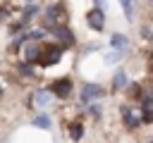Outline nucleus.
Masks as SVG:
<instances>
[{"label":"nucleus","instance_id":"f257e3e1","mask_svg":"<svg viewBox=\"0 0 153 143\" xmlns=\"http://www.w3.org/2000/svg\"><path fill=\"white\" fill-rule=\"evenodd\" d=\"M60 57H62V48L60 45H45L43 50H41V64H45V67H50V64H55V62H60Z\"/></svg>","mask_w":153,"mask_h":143},{"label":"nucleus","instance_id":"f03ea898","mask_svg":"<svg viewBox=\"0 0 153 143\" xmlns=\"http://www.w3.org/2000/svg\"><path fill=\"white\" fill-rule=\"evenodd\" d=\"M48 29L57 36V41H62L65 45H72L74 43V36H72V31L65 26V24H55V21H48Z\"/></svg>","mask_w":153,"mask_h":143},{"label":"nucleus","instance_id":"7ed1b4c3","mask_svg":"<svg viewBox=\"0 0 153 143\" xmlns=\"http://www.w3.org/2000/svg\"><path fill=\"white\" fill-rule=\"evenodd\" d=\"M53 93H55L57 98H67V95L72 93V81H69V79H57V81L53 83Z\"/></svg>","mask_w":153,"mask_h":143},{"label":"nucleus","instance_id":"20e7f679","mask_svg":"<svg viewBox=\"0 0 153 143\" xmlns=\"http://www.w3.org/2000/svg\"><path fill=\"white\" fill-rule=\"evenodd\" d=\"M100 86L98 83H88V86H84V91H81V102H91V100H96V98H100Z\"/></svg>","mask_w":153,"mask_h":143},{"label":"nucleus","instance_id":"39448f33","mask_svg":"<svg viewBox=\"0 0 153 143\" xmlns=\"http://www.w3.org/2000/svg\"><path fill=\"white\" fill-rule=\"evenodd\" d=\"M88 26L96 29V31L103 29V12H100V10H91V12H88Z\"/></svg>","mask_w":153,"mask_h":143},{"label":"nucleus","instance_id":"423d86ee","mask_svg":"<svg viewBox=\"0 0 153 143\" xmlns=\"http://www.w3.org/2000/svg\"><path fill=\"white\" fill-rule=\"evenodd\" d=\"M110 45H112V48H117V50H124V48H127V36H122V33H112Z\"/></svg>","mask_w":153,"mask_h":143},{"label":"nucleus","instance_id":"0eeeda50","mask_svg":"<svg viewBox=\"0 0 153 143\" xmlns=\"http://www.w3.org/2000/svg\"><path fill=\"white\" fill-rule=\"evenodd\" d=\"M38 57H41V48H38V43H31L26 48V62H36Z\"/></svg>","mask_w":153,"mask_h":143},{"label":"nucleus","instance_id":"6e6552de","mask_svg":"<svg viewBox=\"0 0 153 143\" xmlns=\"http://www.w3.org/2000/svg\"><path fill=\"white\" fill-rule=\"evenodd\" d=\"M124 83H127V74L120 69V72L115 74V79H112V88H115V91H120V88H124Z\"/></svg>","mask_w":153,"mask_h":143},{"label":"nucleus","instance_id":"1a4fd4ad","mask_svg":"<svg viewBox=\"0 0 153 143\" xmlns=\"http://www.w3.org/2000/svg\"><path fill=\"white\" fill-rule=\"evenodd\" d=\"M120 2H122V10H124V17L131 19V14H134V0H120Z\"/></svg>","mask_w":153,"mask_h":143},{"label":"nucleus","instance_id":"9d476101","mask_svg":"<svg viewBox=\"0 0 153 143\" xmlns=\"http://www.w3.org/2000/svg\"><path fill=\"white\" fill-rule=\"evenodd\" d=\"M33 126H41V129H50V117H45V114L36 117V119H33Z\"/></svg>","mask_w":153,"mask_h":143},{"label":"nucleus","instance_id":"9b49d317","mask_svg":"<svg viewBox=\"0 0 153 143\" xmlns=\"http://www.w3.org/2000/svg\"><path fill=\"white\" fill-rule=\"evenodd\" d=\"M69 133H72L74 141H79V138L84 136V126H81V124H72V126H69Z\"/></svg>","mask_w":153,"mask_h":143},{"label":"nucleus","instance_id":"f8f14e48","mask_svg":"<svg viewBox=\"0 0 153 143\" xmlns=\"http://www.w3.org/2000/svg\"><path fill=\"white\" fill-rule=\"evenodd\" d=\"M141 100H143V110H153V91H146Z\"/></svg>","mask_w":153,"mask_h":143},{"label":"nucleus","instance_id":"ddd939ff","mask_svg":"<svg viewBox=\"0 0 153 143\" xmlns=\"http://www.w3.org/2000/svg\"><path fill=\"white\" fill-rule=\"evenodd\" d=\"M36 102H38V105H48V102H50V93H48V91H38V93H36Z\"/></svg>","mask_w":153,"mask_h":143},{"label":"nucleus","instance_id":"4468645a","mask_svg":"<svg viewBox=\"0 0 153 143\" xmlns=\"http://www.w3.org/2000/svg\"><path fill=\"white\" fill-rule=\"evenodd\" d=\"M36 12H38V7H36V5H29V7L24 10V21H22V24H26V21H29V19H31Z\"/></svg>","mask_w":153,"mask_h":143},{"label":"nucleus","instance_id":"2eb2a0df","mask_svg":"<svg viewBox=\"0 0 153 143\" xmlns=\"http://www.w3.org/2000/svg\"><path fill=\"white\" fill-rule=\"evenodd\" d=\"M62 14V7L60 5H53L50 10H48V17H50V21H53V17H60Z\"/></svg>","mask_w":153,"mask_h":143},{"label":"nucleus","instance_id":"dca6fc26","mask_svg":"<svg viewBox=\"0 0 153 143\" xmlns=\"http://www.w3.org/2000/svg\"><path fill=\"white\" fill-rule=\"evenodd\" d=\"M122 114H124V119H127V126H136V119H134V117H131V112H129V110H127V107H124V110H122Z\"/></svg>","mask_w":153,"mask_h":143},{"label":"nucleus","instance_id":"f3484780","mask_svg":"<svg viewBox=\"0 0 153 143\" xmlns=\"http://www.w3.org/2000/svg\"><path fill=\"white\" fill-rule=\"evenodd\" d=\"M43 36H45V31H33V33H31L29 38H33V41H38V38H43Z\"/></svg>","mask_w":153,"mask_h":143},{"label":"nucleus","instance_id":"a211bd4d","mask_svg":"<svg viewBox=\"0 0 153 143\" xmlns=\"http://www.w3.org/2000/svg\"><path fill=\"white\" fill-rule=\"evenodd\" d=\"M19 69H22V74H31V67H29V64H22Z\"/></svg>","mask_w":153,"mask_h":143},{"label":"nucleus","instance_id":"6ab92c4d","mask_svg":"<svg viewBox=\"0 0 153 143\" xmlns=\"http://www.w3.org/2000/svg\"><path fill=\"white\" fill-rule=\"evenodd\" d=\"M103 5H105V0H96V7L98 10H103Z\"/></svg>","mask_w":153,"mask_h":143},{"label":"nucleus","instance_id":"aec40b11","mask_svg":"<svg viewBox=\"0 0 153 143\" xmlns=\"http://www.w3.org/2000/svg\"><path fill=\"white\" fill-rule=\"evenodd\" d=\"M0 95H2V88H0Z\"/></svg>","mask_w":153,"mask_h":143},{"label":"nucleus","instance_id":"412c9836","mask_svg":"<svg viewBox=\"0 0 153 143\" xmlns=\"http://www.w3.org/2000/svg\"><path fill=\"white\" fill-rule=\"evenodd\" d=\"M29 2H33V0H29Z\"/></svg>","mask_w":153,"mask_h":143},{"label":"nucleus","instance_id":"4be33fe9","mask_svg":"<svg viewBox=\"0 0 153 143\" xmlns=\"http://www.w3.org/2000/svg\"><path fill=\"white\" fill-rule=\"evenodd\" d=\"M151 143H153V141H151Z\"/></svg>","mask_w":153,"mask_h":143}]
</instances>
